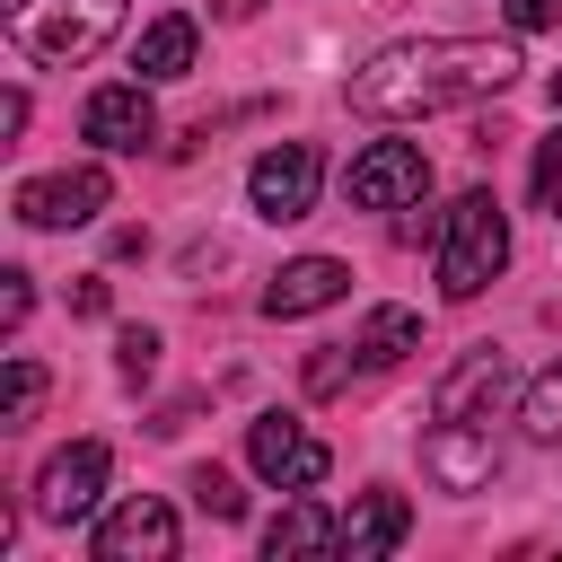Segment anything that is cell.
Wrapping results in <instances>:
<instances>
[{
	"mask_svg": "<svg viewBox=\"0 0 562 562\" xmlns=\"http://www.w3.org/2000/svg\"><path fill=\"white\" fill-rule=\"evenodd\" d=\"M527 61L518 44H492V35H430V44H386L378 61L351 70V114L369 123H413V114H448V105H474L492 88H509Z\"/></svg>",
	"mask_w": 562,
	"mask_h": 562,
	"instance_id": "6da1fadb",
	"label": "cell"
},
{
	"mask_svg": "<svg viewBox=\"0 0 562 562\" xmlns=\"http://www.w3.org/2000/svg\"><path fill=\"white\" fill-rule=\"evenodd\" d=\"M114 26H123V0H9V44L44 70L88 61Z\"/></svg>",
	"mask_w": 562,
	"mask_h": 562,
	"instance_id": "7a4b0ae2",
	"label": "cell"
},
{
	"mask_svg": "<svg viewBox=\"0 0 562 562\" xmlns=\"http://www.w3.org/2000/svg\"><path fill=\"white\" fill-rule=\"evenodd\" d=\"M501 263H509V220H501V202L474 184V193H457L448 220H439V290H448V299H474V290H492Z\"/></svg>",
	"mask_w": 562,
	"mask_h": 562,
	"instance_id": "3957f363",
	"label": "cell"
},
{
	"mask_svg": "<svg viewBox=\"0 0 562 562\" xmlns=\"http://www.w3.org/2000/svg\"><path fill=\"white\" fill-rule=\"evenodd\" d=\"M246 465H255L272 492H316V483L334 474V448H325L299 413H263V422H246Z\"/></svg>",
	"mask_w": 562,
	"mask_h": 562,
	"instance_id": "277c9868",
	"label": "cell"
},
{
	"mask_svg": "<svg viewBox=\"0 0 562 562\" xmlns=\"http://www.w3.org/2000/svg\"><path fill=\"white\" fill-rule=\"evenodd\" d=\"M342 193H351V211H413V202L430 193V158H422L413 140H369V149L351 158Z\"/></svg>",
	"mask_w": 562,
	"mask_h": 562,
	"instance_id": "5b68a950",
	"label": "cell"
},
{
	"mask_svg": "<svg viewBox=\"0 0 562 562\" xmlns=\"http://www.w3.org/2000/svg\"><path fill=\"white\" fill-rule=\"evenodd\" d=\"M316 184H325V149H316V140H281V149H263L255 176H246V193H255L263 220H307V211H316Z\"/></svg>",
	"mask_w": 562,
	"mask_h": 562,
	"instance_id": "8992f818",
	"label": "cell"
},
{
	"mask_svg": "<svg viewBox=\"0 0 562 562\" xmlns=\"http://www.w3.org/2000/svg\"><path fill=\"white\" fill-rule=\"evenodd\" d=\"M97 492H105V439H70V448L44 457V474H35V518L79 527V518L97 509Z\"/></svg>",
	"mask_w": 562,
	"mask_h": 562,
	"instance_id": "52a82bcc",
	"label": "cell"
},
{
	"mask_svg": "<svg viewBox=\"0 0 562 562\" xmlns=\"http://www.w3.org/2000/svg\"><path fill=\"white\" fill-rule=\"evenodd\" d=\"M105 202H114L105 167H61V176L18 184V220H26V228H88Z\"/></svg>",
	"mask_w": 562,
	"mask_h": 562,
	"instance_id": "ba28073f",
	"label": "cell"
},
{
	"mask_svg": "<svg viewBox=\"0 0 562 562\" xmlns=\"http://www.w3.org/2000/svg\"><path fill=\"white\" fill-rule=\"evenodd\" d=\"M176 553V509L158 492H132L123 509L97 518V562H167Z\"/></svg>",
	"mask_w": 562,
	"mask_h": 562,
	"instance_id": "9c48e42d",
	"label": "cell"
},
{
	"mask_svg": "<svg viewBox=\"0 0 562 562\" xmlns=\"http://www.w3.org/2000/svg\"><path fill=\"white\" fill-rule=\"evenodd\" d=\"M422 474H430L439 492H483V483L501 474V448H492L483 422H439V430L422 439Z\"/></svg>",
	"mask_w": 562,
	"mask_h": 562,
	"instance_id": "30bf717a",
	"label": "cell"
},
{
	"mask_svg": "<svg viewBox=\"0 0 562 562\" xmlns=\"http://www.w3.org/2000/svg\"><path fill=\"white\" fill-rule=\"evenodd\" d=\"M79 132H88L97 149H123V158H132V149L158 140V105L140 97V79H123V88H97V97L79 105Z\"/></svg>",
	"mask_w": 562,
	"mask_h": 562,
	"instance_id": "8fae6325",
	"label": "cell"
},
{
	"mask_svg": "<svg viewBox=\"0 0 562 562\" xmlns=\"http://www.w3.org/2000/svg\"><path fill=\"white\" fill-rule=\"evenodd\" d=\"M501 395H509V351L483 342V351H465V360L430 386V422H474V413H492Z\"/></svg>",
	"mask_w": 562,
	"mask_h": 562,
	"instance_id": "7c38bea8",
	"label": "cell"
},
{
	"mask_svg": "<svg viewBox=\"0 0 562 562\" xmlns=\"http://www.w3.org/2000/svg\"><path fill=\"white\" fill-rule=\"evenodd\" d=\"M342 290H351V272H342L334 255H299V263H281V272H272L263 316H316V307H334Z\"/></svg>",
	"mask_w": 562,
	"mask_h": 562,
	"instance_id": "4fadbf2b",
	"label": "cell"
},
{
	"mask_svg": "<svg viewBox=\"0 0 562 562\" xmlns=\"http://www.w3.org/2000/svg\"><path fill=\"white\" fill-rule=\"evenodd\" d=\"M413 536V501L404 492H360L351 509H342V553L351 562H378V553H395Z\"/></svg>",
	"mask_w": 562,
	"mask_h": 562,
	"instance_id": "5bb4252c",
	"label": "cell"
},
{
	"mask_svg": "<svg viewBox=\"0 0 562 562\" xmlns=\"http://www.w3.org/2000/svg\"><path fill=\"white\" fill-rule=\"evenodd\" d=\"M263 553L281 562V553H342V518L325 509V501H290L272 527H263Z\"/></svg>",
	"mask_w": 562,
	"mask_h": 562,
	"instance_id": "9a60e30c",
	"label": "cell"
},
{
	"mask_svg": "<svg viewBox=\"0 0 562 562\" xmlns=\"http://www.w3.org/2000/svg\"><path fill=\"white\" fill-rule=\"evenodd\" d=\"M193 53H202V26H193V18H158V26L132 44V70H140V79H184Z\"/></svg>",
	"mask_w": 562,
	"mask_h": 562,
	"instance_id": "2e32d148",
	"label": "cell"
},
{
	"mask_svg": "<svg viewBox=\"0 0 562 562\" xmlns=\"http://www.w3.org/2000/svg\"><path fill=\"white\" fill-rule=\"evenodd\" d=\"M351 351H360V369H395L404 351H422V316L413 307H369L360 334H351Z\"/></svg>",
	"mask_w": 562,
	"mask_h": 562,
	"instance_id": "e0dca14e",
	"label": "cell"
},
{
	"mask_svg": "<svg viewBox=\"0 0 562 562\" xmlns=\"http://www.w3.org/2000/svg\"><path fill=\"white\" fill-rule=\"evenodd\" d=\"M518 422H527V439H562V360H553V369H536V386H527Z\"/></svg>",
	"mask_w": 562,
	"mask_h": 562,
	"instance_id": "ac0fdd59",
	"label": "cell"
},
{
	"mask_svg": "<svg viewBox=\"0 0 562 562\" xmlns=\"http://www.w3.org/2000/svg\"><path fill=\"white\" fill-rule=\"evenodd\" d=\"M35 404H44V369L18 351V360H9V395H0V422L18 430V422H35Z\"/></svg>",
	"mask_w": 562,
	"mask_h": 562,
	"instance_id": "d6986e66",
	"label": "cell"
},
{
	"mask_svg": "<svg viewBox=\"0 0 562 562\" xmlns=\"http://www.w3.org/2000/svg\"><path fill=\"white\" fill-rule=\"evenodd\" d=\"M193 509H202V518H246V492H237L220 465H202V474H193Z\"/></svg>",
	"mask_w": 562,
	"mask_h": 562,
	"instance_id": "ffe728a7",
	"label": "cell"
},
{
	"mask_svg": "<svg viewBox=\"0 0 562 562\" xmlns=\"http://www.w3.org/2000/svg\"><path fill=\"white\" fill-rule=\"evenodd\" d=\"M351 369H360V351H351V342H325V351L307 360V395H334Z\"/></svg>",
	"mask_w": 562,
	"mask_h": 562,
	"instance_id": "44dd1931",
	"label": "cell"
},
{
	"mask_svg": "<svg viewBox=\"0 0 562 562\" xmlns=\"http://www.w3.org/2000/svg\"><path fill=\"white\" fill-rule=\"evenodd\" d=\"M536 211H553V220H562V132L536 149Z\"/></svg>",
	"mask_w": 562,
	"mask_h": 562,
	"instance_id": "7402d4cb",
	"label": "cell"
},
{
	"mask_svg": "<svg viewBox=\"0 0 562 562\" xmlns=\"http://www.w3.org/2000/svg\"><path fill=\"white\" fill-rule=\"evenodd\" d=\"M114 369H123V378H149V369H158V334H140V325H132V334L114 342Z\"/></svg>",
	"mask_w": 562,
	"mask_h": 562,
	"instance_id": "603a6c76",
	"label": "cell"
},
{
	"mask_svg": "<svg viewBox=\"0 0 562 562\" xmlns=\"http://www.w3.org/2000/svg\"><path fill=\"white\" fill-rule=\"evenodd\" d=\"M501 18L536 35V26H562V0H501Z\"/></svg>",
	"mask_w": 562,
	"mask_h": 562,
	"instance_id": "cb8c5ba5",
	"label": "cell"
},
{
	"mask_svg": "<svg viewBox=\"0 0 562 562\" xmlns=\"http://www.w3.org/2000/svg\"><path fill=\"white\" fill-rule=\"evenodd\" d=\"M26 307H35V290H26V272H9V290H0V325L18 334V325H26Z\"/></svg>",
	"mask_w": 562,
	"mask_h": 562,
	"instance_id": "d4e9b609",
	"label": "cell"
},
{
	"mask_svg": "<svg viewBox=\"0 0 562 562\" xmlns=\"http://www.w3.org/2000/svg\"><path fill=\"white\" fill-rule=\"evenodd\" d=\"M105 299H114L105 281H79V290H70V307H79V316H105Z\"/></svg>",
	"mask_w": 562,
	"mask_h": 562,
	"instance_id": "484cf974",
	"label": "cell"
},
{
	"mask_svg": "<svg viewBox=\"0 0 562 562\" xmlns=\"http://www.w3.org/2000/svg\"><path fill=\"white\" fill-rule=\"evenodd\" d=\"M553 105H562V70H553Z\"/></svg>",
	"mask_w": 562,
	"mask_h": 562,
	"instance_id": "4316f807",
	"label": "cell"
}]
</instances>
